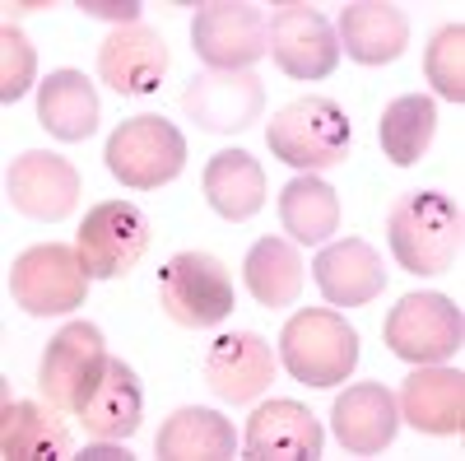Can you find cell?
<instances>
[{"mask_svg":"<svg viewBox=\"0 0 465 461\" xmlns=\"http://www.w3.org/2000/svg\"><path fill=\"white\" fill-rule=\"evenodd\" d=\"M33 70H37L33 43L15 24H5V28H0V98H5V103L24 98L28 85H33Z\"/></svg>","mask_w":465,"mask_h":461,"instance_id":"cell-30","label":"cell"},{"mask_svg":"<svg viewBox=\"0 0 465 461\" xmlns=\"http://www.w3.org/2000/svg\"><path fill=\"white\" fill-rule=\"evenodd\" d=\"M182 107L205 131H242L261 117L265 89L252 70H205L182 89Z\"/></svg>","mask_w":465,"mask_h":461,"instance_id":"cell-13","label":"cell"},{"mask_svg":"<svg viewBox=\"0 0 465 461\" xmlns=\"http://www.w3.org/2000/svg\"><path fill=\"white\" fill-rule=\"evenodd\" d=\"M80 461H131V452H126L122 443H107V438H98L94 447H84V452H80Z\"/></svg>","mask_w":465,"mask_h":461,"instance_id":"cell-32","label":"cell"},{"mask_svg":"<svg viewBox=\"0 0 465 461\" xmlns=\"http://www.w3.org/2000/svg\"><path fill=\"white\" fill-rule=\"evenodd\" d=\"M280 224H284V234L293 243H302V247L326 243L340 228V196H335V186L312 177V173L293 177L280 191Z\"/></svg>","mask_w":465,"mask_h":461,"instance_id":"cell-25","label":"cell"},{"mask_svg":"<svg viewBox=\"0 0 465 461\" xmlns=\"http://www.w3.org/2000/svg\"><path fill=\"white\" fill-rule=\"evenodd\" d=\"M98 75H103V85H112L122 98L153 94L159 80L168 75V43L159 37V28L126 24L98 47Z\"/></svg>","mask_w":465,"mask_h":461,"instance_id":"cell-16","label":"cell"},{"mask_svg":"<svg viewBox=\"0 0 465 461\" xmlns=\"http://www.w3.org/2000/svg\"><path fill=\"white\" fill-rule=\"evenodd\" d=\"M80 261L89 280H116L144 256L149 247V219L131 201H103L80 224Z\"/></svg>","mask_w":465,"mask_h":461,"instance_id":"cell-10","label":"cell"},{"mask_svg":"<svg viewBox=\"0 0 465 461\" xmlns=\"http://www.w3.org/2000/svg\"><path fill=\"white\" fill-rule=\"evenodd\" d=\"M10 294L33 317H52V313H74V307H84L89 271L80 261V247H61V243L28 247L15 261V271H10Z\"/></svg>","mask_w":465,"mask_h":461,"instance_id":"cell-7","label":"cell"},{"mask_svg":"<svg viewBox=\"0 0 465 461\" xmlns=\"http://www.w3.org/2000/svg\"><path fill=\"white\" fill-rule=\"evenodd\" d=\"M265 145L280 164L317 173L331 164H344L349 154V122L331 98H293L280 107L265 126Z\"/></svg>","mask_w":465,"mask_h":461,"instance_id":"cell-3","label":"cell"},{"mask_svg":"<svg viewBox=\"0 0 465 461\" xmlns=\"http://www.w3.org/2000/svg\"><path fill=\"white\" fill-rule=\"evenodd\" d=\"M423 75L447 103H465V28L447 24L433 33L429 52H423Z\"/></svg>","mask_w":465,"mask_h":461,"instance_id":"cell-29","label":"cell"},{"mask_svg":"<svg viewBox=\"0 0 465 461\" xmlns=\"http://www.w3.org/2000/svg\"><path fill=\"white\" fill-rule=\"evenodd\" d=\"M280 359L307 387H335L359 364V331L331 307H302L280 331Z\"/></svg>","mask_w":465,"mask_h":461,"instance_id":"cell-2","label":"cell"},{"mask_svg":"<svg viewBox=\"0 0 465 461\" xmlns=\"http://www.w3.org/2000/svg\"><path fill=\"white\" fill-rule=\"evenodd\" d=\"M37 122L56 140H84L98 126V89L80 70H56L37 85Z\"/></svg>","mask_w":465,"mask_h":461,"instance_id":"cell-23","label":"cell"},{"mask_svg":"<svg viewBox=\"0 0 465 461\" xmlns=\"http://www.w3.org/2000/svg\"><path fill=\"white\" fill-rule=\"evenodd\" d=\"M205 382L219 401L247 406L275 382V350L256 331H228L205 355Z\"/></svg>","mask_w":465,"mask_h":461,"instance_id":"cell-14","label":"cell"},{"mask_svg":"<svg viewBox=\"0 0 465 461\" xmlns=\"http://www.w3.org/2000/svg\"><path fill=\"white\" fill-rule=\"evenodd\" d=\"M335 37H340V52L359 65H386L396 61L410 43V24L396 5H381V0H359V5H344L340 10V24H335Z\"/></svg>","mask_w":465,"mask_h":461,"instance_id":"cell-20","label":"cell"},{"mask_svg":"<svg viewBox=\"0 0 465 461\" xmlns=\"http://www.w3.org/2000/svg\"><path fill=\"white\" fill-rule=\"evenodd\" d=\"M401 419L419 434H460L465 429V373L460 368H442V364H419V373L405 377L401 387Z\"/></svg>","mask_w":465,"mask_h":461,"instance_id":"cell-18","label":"cell"},{"mask_svg":"<svg viewBox=\"0 0 465 461\" xmlns=\"http://www.w3.org/2000/svg\"><path fill=\"white\" fill-rule=\"evenodd\" d=\"M5 191H10V205L19 215L56 224L80 205V173H74L70 159H61L52 149H28L10 164Z\"/></svg>","mask_w":465,"mask_h":461,"instance_id":"cell-11","label":"cell"},{"mask_svg":"<svg viewBox=\"0 0 465 461\" xmlns=\"http://www.w3.org/2000/svg\"><path fill=\"white\" fill-rule=\"evenodd\" d=\"M80 10H89V15H103V19H126V24H135V15H140V5H135V0H126V5H98V0H80Z\"/></svg>","mask_w":465,"mask_h":461,"instance_id":"cell-31","label":"cell"},{"mask_svg":"<svg viewBox=\"0 0 465 461\" xmlns=\"http://www.w3.org/2000/svg\"><path fill=\"white\" fill-rule=\"evenodd\" d=\"M0 452L10 461L37 456H70V429L56 415L33 401H5V425H0Z\"/></svg>","mask_w":465,"mask_h":461,"instance_id":"cell-28","label":"cell"},{"mask_svg":"<svg viewBox=\"0 0 465 461\" xmlns=\"http://www.w3.org/2000/svg\"><path fill=\"white\" fill-rule=\"evenodd\" d=\"M322 425L317 415L298 401H265L252 410L242 447L252 461H312L322 456Z\"/></svg>","mask_w":465,"mask_h":461,"instance_id":"cell-15","label":"cell"},{"mask_svg":"<svg viewBox=\"0 0 465 461\" xmlns=\"http://www.w3.org/2000/svg\"><path fill=\"white\" fill-rule=\"evenodd\" d=\"M460 205L442 191H405L386 215V243L410 276H442L460 252Z\"/></svg>","mask_w":465,"mask_h":461,"instance_id":"cell-1","label":"cell"},{"mask_svg":"<svg viewBox=\"0 0 465 461\" xmlns=\"http://www.w3.org/2000/svg\"><path fill=\"white\" fill-rule=\"evenodd\" d=\"M140 415H144V392H140L135 368L122 364V359H107L103 382L94 387V396L80 410L84 429L94 438H107V443H126L140 429Z\"/></svg>","mask_w":465,"mask_h":461,"instance_id":"cell-22","label":"cell"},{"mask_svg":"<svg viewBox=\"0 0 465 461\" xmlns=\"http://www.w3.org/2000/svg\"><path fill=\"white\" fill-rule=\"evenodd\" d=\"M153 452L163 461H232L238 434H232V425L219 410L186 406V410L168 415V425L153 438Z\"/></svg>","mask_w":465,"mask_h":461,"instance_id":"cell-21","label":"cell"},{"mask_svg":"<svg viewBox=\"0 0 465 461\" xmlns=\"http://www.w3.org/2000/svg\"><path fill=\"white\" fill-rule=\"evenodd\" d=\"M205 196L223 219L242 224L265 205V173L247 149H223L205 164Z\"/></svg>","mask_w":465,"mask_h":461,"instance_id":"cell-24","label":"cell"},{"mask_svg":"<svg viewBox=\"0 0 465 461\" xmlns=\"http://www.w3.org/2000/svg\"><path fill=\"white\" fill-rule=\"evenodd\" d=\"M312 276L335 307H363L386 289L381 256L363 238H340V243L322 247V256L312 261Z\"/></svg>","mask_w":465,"mask_h":461,"instance_id":"cell-19","label":"cell"},{"mask_svg":"<svg viewBox=\"0 0 465 461\" xmlns=\"http://www.w3.org/2000/svg\"><path fill=\"white\" fill-rule=\"evenodd\" d=\"M433 131H438V103L423 98V94L396 98L391 107L381 112V122H377L381 154H386L396 168L419 164L423 154H429V145H433Z\"/></svg>","mask_w":465,"mask_h":461,"instance_id":"cell-26","label":"cell"},{"mask_svg":"<svg viewBox=\"0 0 465 461\" xmlns=\"http://www.w3.org/2000/svg\"><path fill=\"white\" fill-rule=\"evenodd\" d=\"M331 419H335V438H340L344 452L372 456V452L396 443L401 406L381 382H359V387H344V396H335Z\"/></svg>","mask_w":465,"mask_h":461,"instance_id":"cell-17","label":"cell"},{"mask_svg":"<svg viewBox=\"0 0 465 461\" xmlns=\"http://www.w3.org/2000/svg\"><path fill=\"white\" fill-rule=\"evenodd\" d=\"M270 56L293 80H326L340 65V37L326 15L307 5H284L270 19Z\"/></svg>","mask_w":465,"mask_h":461,"instance_id":"cell-12","label":"cell"},{"mask_svg":"<svg viewBox=\"0 0 465 461\" xmlns=\"http://www.w3.org/2000/svg\"><path fill=\"white\" fill-rule=\"evenodd\" d=\"M159 294L163 307L177 326L205 331L219 326L232 307H238V294H232V276L223 271V261L210 252H177L163 276H159Z\"/></svg>","mask_w":465,"mask_h":461,"instance_id":"cell-6","label":"cell"},{"mask_svg":"<svg viewBox=\"0 0 465 461\" xmlns=\"http://www.w3.org/2000/svg\"><path fill=\"white\" fill-rule=\"evenodd\" d=\"M107 359L112 355L103 345V331L94 322H70L47 340V355L37 364V387L56 410L80 415L107 373Z\"/></svg>","mask_w":465,"mask_h":461,"instance_id":"cell-5","label":"cell"},{"mask_svg":"<svg viewBox=\"0 0 465 461\" xmlns=\"http://www.w3.org/2000/svg\"><path fill=\"white\" fill-rule=\"evenodd\" d=\"M103 159H107V173L122 186L153 191L186 168V140L163 117H131L107 135Z\"/></svg>","mask_w":465,"mask_h":461,"instance_id":"cell-4","label":"cell"},{"mask_svg":"<svg viewBox=\"0 0 465 461\" xmlns=\"http://www.w3.org/2000/svg\"><path fill=\"white\" fill-rule=\"evenodd\" d=\"M465 317L447 294H405L386 317V345L405 364H442L460 350Z\"/></svg>","mask_w":465,"mask_h":461,"instance_id":"cell-8","label":"cell"},{"mask_svg":"<svg viewBox=\"0 0 465 461\" xmlns=\"http://www.w3.org/2000/svg\"><path fill=\"white\" fill-rule=\"evenodd\" d=\"M242 276L256 303L265 307H289L302 294V256L289 238H261L252 243L247 261H242Z\"/></svg>","mask_w":465,"mask_h":461,"instance_id":"cell-27","label":"cell"},{"mask_svg":"<svg viewBox=\"0 0 465 461\" xmlns=\"http://www.w3.org/2000/svg\"><path fill=\"white\" fill-rule=\"evenodd\" d=\"M191 43H196V56L210 70H252L270 52V19L261 5L214 0V5L196 10Z\"/></svg>","mask_w":465,"mask_h":461,"instance_id":"cell-9","label":"cell"}]
</instances>
